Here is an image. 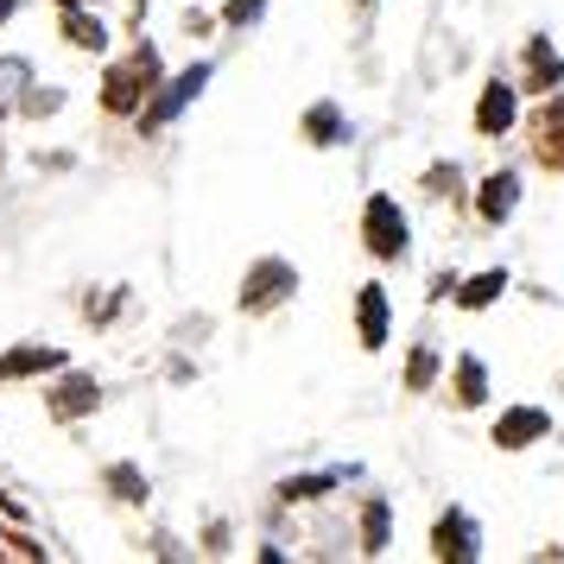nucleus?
Segmentation results:
<instances>
[{
    "mask_svg": "<svg viewBox=\"0 0 564 564\" xmlns=\"http://www.w3.org/2000/svg\"><path fill=\"white\" fill-rule=\"evenodd\" d=\"M513 204H520V178H513V172H495V178L482 184V216L488 223H508Z\"/></svg>",
    "mask_w": 564,
    "mask_h": 564,
    "instance_id": "10",
    "label": "nucleus"
},
{
    "mask_svg": "<svg viewBox=\"0 0 564 564\" xmlns=\"http://www.w3.org/2000/svg\"><path fill=\"white\" fill-rule=\"evenodd\" d=\"M330 482H336V476H299V482H285L280 495H285V501H311V495H330Z\"/></svg>",
    "mask_w": 564,
    "mask_h": 564,
    "instance_id": "15",
    "label": "nucleus"
},
{
    "mask_svg": "<svg viewBox=\"0 0 564 564\" xmlns=\"http://www.w3.org/2000/svg\"><path fill=\"white\" fill-rule=\"evenodd\" d=\"M292 267H285V260H260L254 273H248V292H241V305L248 311H267V305H280L285 292H292Z\"/></svg>",
    "mask_w": 564,
    "mask_h": 564,
    "instance_id": "2",
    "label": "nucleus"
},
{
    "mask_svg": "<svg viewBox=\"0 0 564 564\" xmlns=\"http://www.w3.org/2000/svg\"><path fill=\"white\" fill-rule=\"evenodd\" d=\"M432 545H437V558H476V552H482V533L469 527V513H457V508H451L444 520H437Z\"/></svg>",
    "mask_w": 564,
    "mask_h": 564,
    "instance_id": "4",
    "label": "nucleus"
},
{
    "mask_svg": "<svg viewBox=\"0 0 564 564\" xmlns=\"http://www.w3.org/2000/svg\"><path fill=\"white\" fill-rule=\"evenodd\" d=\"M545 432H552V419L539 406H513L508 419L495 425V444H501V451H527V444H539Z\"/></svg>",
    "mask_w": 564,
    "mask_h": 564,
    "instance_id": "3",
    "label": "nucleus"
},
{
    "mask_svg": "<svg viewBox=\"0 0 564 564\" xmlns=\"http://www.w3.org/2000/svg\"><path fill=\"white\" fill-rule=\"evenodd\" d=\"M70 32H77V45H102V26H96V20H77Z\"/></svg>",
    "mask_w": 564,
    "mask_h": 564,
    "instance_id": "17",
    "label": "nucleus"
},
{
    "mask_svg": "<svg viewBox=\"0 0 564 564\" xmlns=\"http://www.w3.org/2000/svg\"><path fill=\"white\" fill-rule=\"evenodd\" d=\"M356 324H361V343H368V349H381V343H387V292H381V285H361Z\"/></svg>",
    "mask_w": 564,
    "mask_h": 564,
    "instance_id": "5",
    "label": "nucleus"
},
{
    "mask_svg": "<svg viewBox=\"0 0 564 564\" xmlns=\"http://www.w3.org/2000/svg\"><path fill=\"white\" fill-rule=\"evenodd\" d=\"M432 375H437V356H432V349H419V356L406 361V387H425Z\"/></svg>",
    "mask_w": 564,
    "mask_h": 564,
    "instance_id": "16",
    "label": "nucleus"
},
{
    "mask_svg": "<svg viewBox=\"0 0 564 564\" xmlns=\"http://www.w3.org/2000/svg\"><path fill=\"white\" fill-rule=\"evenodd\" d=\"M204 83H209V70H204V64H197V70H184V77L172 83L165 96H159V108H153V115H147V128H165V121H172V115H178V108L191 102L197 89H204Z\"/></svg>",
    "mask_w": 564,
    "mask_h": 564,
    "instance_id": "6",
    "label": "nucleus"
},
{
    "mask_svg": "<svg viewBox=\"0 0 564 564\" xmlns=\"http://www.w3.org/2000/svg\"><path fill=\"white\" fill-rule=\"evenodd\" d=\"M558 77H564L558 52L545 39H527V89H558Z\"/></svg>",
    "mask_w": 564,
    "mask_h": 564,
    "instance_id": "9",
    "label": "nucleus"
},
{
    "mask_svg": "<svg viewBox=\"0 0 564 564\" xmlns=\"http://www.w3.org/2000/svg\"><path fill=\"white\" fill-rule=\"evenodd\" d=\"M501 285H508V273H482V280H469L457 292V305L463 311H482V305H495V299H501Z\"/></svg>",
    "mask_w": 564,
    "mask_h": 564,
    "instance_id": "13",
    "label": "nucleus"
},
{
    "mask_svg": "<svg viewBox=\"0 0 564 564\" xmlns=\"http://www.w3.org/2000/svg\"><path fill=\"white\" fill-rule=\"evenodd\" d=\"M457 400H463V406L488 400V368H482L476 356H463V361H457Z\"/></svg>",
    "mask_w": 564,
    "mask_h": 564,
    "instance_id": "11",
    "label": "nucleus"
},
{
    "mask_svg": "<svg viewBox=\"0 0 564 564\" xmlns=\"http://www.w3.org/2000/svg\"><path fill=\"white\" fill-rule=\"evenodd\" d=\"M7 7H13V0H0V13H7Z\"/></svg>",
    "mask_w": 564,
    "mask_h": 564,
    "instance_id": "18",
    "label": "nucleus"
},
{
    "mask_svg": "<svg viewBox=\"0 0 564 564\" xmlns=\"http://www.w3.org/2000/svg\"><path fill=\"white\" fill-rule=\"evenodd\" d=\"M476 128H482V133H508L513 128V89H508V83H488V89H482Z\"/></svg>",
    "mask_w": 564,
    "mask_h": 564,
    "instance_id": "7",
    "label": "nucleus"
},
{
    "mask_svg": "<svg viewBox=\"0 0 564 564\" xmlns=\"http://www.w3.org/2000/svg\"><path fill=\"white\" fill-rule=\"evenodd\" d=\"M147 77H153V57L140 52L128 70H115V77H108V108H133V102H140V83H147Z\"/></svg>",
    "mask_w": 564,
    "mask_h": 564,
    "instance_id": "8",
    "label": "nucleus"
},
{
    "mask_svg": "<svg viewBox=\"0 0 564 564\" xmlns=\"http://www.w3.org/2000/svg\"><path fill=\"white\" fill-rule=\"evenodd\" d=\"M387 501H368V513H361V533H368V552H387Z\"/></svg>",
    "mask_w": 564,
    "mask_h": 564,
    "instance_id": "14",
    "label": "nucleus"
},
{
    "mask_svg": "<svg viewBox=\"0 0 564 564\" xmlns=\"http://www.w3.org/2000/svg\"><path fill=\"white\" fill-rule=\"evenodd\" d=\"M361 235H368V248H375L381 260H400L406 254V216H400V204H393V197H368Z\"/></svg>",
    "mask_w": 564,
    "mask_h": 564,
    "instance_id": "1",
    "label": "nucleus"
},
{
    "mask_svg": "<svg viewBox=\"0 0 564 564\" xmlns=\"http://www.w3.org/2000/svg\"><path fill=\"white\" fill-rule=\"evenodd\" d=\"M305 133H311V147H336V140H343V115H336L330 102L311 108V115H305Z\"/></svg>",
    "mask_w": 564,
    "mask_h": 564,
    "instance_id": "12",
    "label": "nucleus"
}]
</instances>
